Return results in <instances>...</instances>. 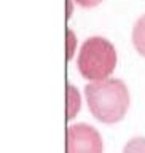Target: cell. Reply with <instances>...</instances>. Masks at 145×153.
<instances>
[{
  "mask_svg": "<svg viewBox=\"0 0 145 153\" xmlns=\"http://www.w3.org/2000/svg\"><path fill=\"white\" fill-rule=\"evenodd\" d=\"M67 121L74 120L77 117V113L80 112L81 107V96L78 93V89L75 88L74 85H67Z\"/></svg>",
  "mask_w": 145,
  "mask_h": 153,
  "instance_id": "obj_4",
  "label": "cell"
},
{
  "mask_svg": "<svg viewBox=\"0 0 145 153\" xmlns=\"http://www.w3.org/2000/svg\"><path fill=\"white\" fill-rule=\"evenodd\" d=\"M72 0H67V19L70 18V14H72Z\"/></svg>",
  "mask_w": 145,
  "mask_h": 153,
  "instance_id": "obj_9",
  "label": "cell"
},
{
  "mask_svg": "<svg viewBox=\"0 0 145 153\" xmlns=\"http://www.w3.org/2000/svg\"><path fill=\"white\" fill-rule=\"evenodd\" d=\"M88 108L97 121L115 124L126 117L129 108V91L123 80L105 78L91 81L85 88Z\"/></svg>",
  "mask_w": 145,
  "mask_h": 153,
  "instance_id": "obj_1",
  "label": "cell"
},
{
  "mask_svg": "<svg viewBox=\"0 0 145 153\" xmlns=\"http://www.w3.org/2000/svg\"><path fill=\"white\" fill-rule=\"evenodd\" d=\"M117 50L107 38L94 35L89 37L80 48L77 67L83 78L100 81L109 78L117 67Z\"/></svg>",
  "mask_w": 145,
  "mask_h": 153,
  "instance_id": "obj_2",
  "label": "cell"
},
{
  "mask_svg": "<svg viewBox=\"0 0 145 153\" xmlns=\"http://www.w3.org/2000/svg\"><path fill=\"white\" fill-rule=\"evenodd\" d=\"M65 37H67V61H70L75 54V48H77V35L72 29L65 30Z\"/></svg>",
  "mask_w": 145,
  "mask_h": 153,
  "instance_id": "obj_7",
  "label": "cell"
},
{
  "mask_svg": "<svg viewBox=\"0 0 145 153\" xmlns=\"http://www.w3.org/2000/svg\"><path fill=\"white\" fill-rule=\"evenodd\" d=\"M123 153H145V137H132L126 142Z\"/></svg>",
  "mask_w": 145,
  "mask_h": 153,
  "instance_id": "obj_6",
  "label": "cell"
},
{
  "mask_svg": "<svg viewBox=\"0 0 145 153\" xmlns=\"http://www.w3.org/2000/svg\"><path fill=\"white\" fill-rule=\"evenodd\" d=\"M67 153H102V137L99 131L86 123H77L65 131Z\"/></svg>",
  "mask_w": 145,
  "mask_h": 153,
  "instance_id": "obj_3",
  "label": "cell"
},
{
  "mask_svg": "<svg viewBox=\"0 0 145 153\" xmlns=\"http://www.w3.org/2000/svg\"><path fill=\"white\" fill-rule=\"evenodd\" d=\"M132 45L139 54L145 57V14L137 19L132 27Z\"/></svg>",
  "mask_w": 145,
  "mask_h": 153,
  "instance_id": "obj_5",
  "label": "cell"
},
{
  "mask_svg": "<svg viewBox=\"0 0 145 153\" xmlns=\"http://www.w3.org/2000/svg\"><path fill=\"white\" fill-rule=\"evenodd\" d=\"M74 2L78 3L80 7H83V8H93V7H97L102 0H74Z\"/></svg>",
  "mask_w": 145,
  "mask_h": 153,
  "instance_id": "obj_8",
  "label": "cell"
}]
</instances>
